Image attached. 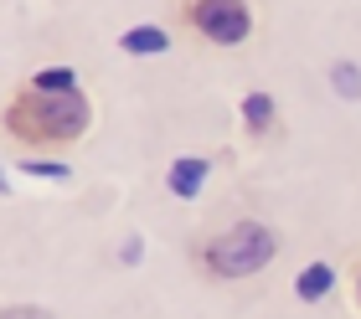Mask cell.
Here are the masks:
<instances>
[{
    "label": "cell",
    "instance_id": "4",
    "mask_svg": "<svg viewBox=\"0 0 361 319\" xmlns=\"http://www.w3.org/2000/svg\"><path fill=\"white\" fill-rule=\"evenodd\" d=\"M238 124H243V134H248L253 144L274 139V134L284 129V113H279V98H274L269 88H248V93L238 98Z\"/></svg>",
    "mask_w": 361,
    "mask_h": 319
},
{
    "label": "cell",
    "instance_id": "11",
    "mask_svg": "<svg viewBox=\"0 0 361 319\" xmlns=\"http://www.w3.org/2000/svg\"><path fill=\"white\" fill-rule=\"evenodd\" d=\"M0 319H57V314L47 309V304H6Z\"/></svg>",
    "mask_w": 361,
    "mask_h": 319
},
{
    "label": "cell",
    "instance_id": "3",
    "mask_svg": "<svg viewBox=\"0 0 361 319\" xmlns=\"http://www.w3.org/2000/svg\"><path fill=\"white\" fill-rule=\"evenodd\" d=\"M176 26L212 52H238L258 37L253 0H176Z\"/></svg>",
    "mask_w": 361,
    "mask_h": 319
},
{
    "label": "cell",
    "instance_id": "6",
    "mask_svg": "<svg viewBox=\"0 0 361 319\" xmlns=\"http://www.w3.org/2000/svg\"><path fill=\"white\" fill-rule=\"evenodd\" d=\"M119 52L124 57H166L171 52V31L166 26H155V21H145V26H129V31H119Z\"/></svg>",
    "mask_w": 361,
    "mask_h": 319
},
{
    "label": "cell",
    "instance_id": "1",
    "mask_svg": "<svg viewBox=\"0 0 361 319\" xmlns=\"http://www.w3.org/2000/svg\"><path fill=\"white\" fill-rule=\"evenodd\" d=\"M0 124L26 149H73V144H83L88 129H93V98H88V88L37 93V88L21 82V88H11Z\"/></svg>",
    "mask_w": 361,
    "mask_h": 319
},
{
    "label": "cell",
    "instance_id": "9",
    "mask_svg": "<svg viewBox=\"0 0 361 319\" xmlns=\"http://www.w3.org/2000/svg\"><path fill=\"white\" fill-rule=\"evenodd\" d=\"M26 88H37V93H73V88H83V77H78L73 67H42V73L26 77Z\"/></svg>",
    "mask_w": 361,
    "mask_h": 319
},
{
    "label": "cell",
    "instance_id": "5",
    "mask_svg": "<svg viewBox=\"0 0 361 319\" xmlns=\"http://www.w3.org/2000/svg\"><path fill=\"white\" fill-rule=\"evenodd\" d=\"M207 180H212V160L207 155H176L166 165V191L176 201H202Z\"/></svg>",
    "mask_w": 361,
    "mask_h": 319
},
{
    "label": "cell",
    "instance_id": "8",
    "mask_svg": "<svg viewBox=\"0 0 361 319\" xmlns=\"http://www.w3.org/2000/svg\"><path fill=\"white\" fill-rule=\"evenodd\" d=\"M325 77H331V88L346 98V104H361V67H356V62L336 57L331 67H325Z\"/></svg>",
    "mask_w": 361,
    "mask_h": 319
},
{
    "label": "cell",
    "instance_id": "12",
    "mask_svg": "<svg viewBox=\"0 0 361 319\" xmlns=\"http://www.w3.org/2000/svg\"><path fill=\"white\" fill-rule=\"evenodd\" d=\"M351 304H356V314H361V258H356V268H351Z\"/></svg>",
    "mask_w": 361,
    "mask_h": 319
},
{
    "label": "cell",
    "instance_id": "10",
    "mask_svg": "<svg viewBox=\"0 0 361 319\" xmlns=\"http://www.w3.org/2000/svg\"><path fill=\"white\" fill-rule=\"evenodd\" d=\"M21 170L37 175V180H68V175H73L62 160H21Z\"/></svg>",
    "mask_w": 361,
    "mask_h": 319
},
{
    "label": "cell",
    "instance_id": "2",
    "mask_svg": "<svg viewBox=\"0 0 361 319\" xmlns=\"http://www.w3.org/2000/svg\"><path fill=\"white\" fill-rule=\"evenodd\" d=\"M279 247H284V237H279L264 216H238V222L196 237L186 247V258L196 268V278H207V283H243V278L264 273L279 258Z\"/></svg>",
    "mask_w": 361,
    "mask_h": 319
},
{
    "label": "cell",
    "instance_id": "7",
    "mask_svg": "<svg viewBox=\"0 0 361 319\" xmlns=\"http://www.w3.org/2000/svg\"><path fill=\"white\" fill-rule=\"evenodd\" d=\"M336 263H325V258H315V263H305L300 268V278H294V299L300 304H320V299H331V289H336Z\"/></svg>",
    "mask_w": 361,
    "mask_h": 319
}]
</instances>
